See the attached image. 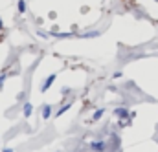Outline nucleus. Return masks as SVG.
Wrapping results in <instances>:
<instances>
[{
	"mask_svg": "<svg viewBox=\"0 0 158 152\" xmlns=\"http://www.w3.org/2000/svg\"><path fill=\"white\" fill-rule=\"evenodd\" d=\"M55 74H52V75L48 77V79H46V81H44V84H42V86H40V92H46V90H48V88H50V86H52V84H53V81H55Z\"/></svg>",
	"mask_w": 158,
	"mask_h": 152,
	"instance_id": "obj_1",
	"label": "nucleus"
},
{
	"mask_svg": "<svg viewBox=\"0 0 158 152\" xmlns=\"http://www.w3.org/2000/svg\"><path fill=\"white\" fill-rule=\"evenodd\" d=\"M114 114L118 115L119 119H129V117H131V114H129V110H127V108H116V110H114Z\"/></svg>",
	"mask_w": 158,
	"mask_h": 152,
	"instance_id": "obj_2",
	"label": "nucleus"
},
{
	"mask_svg": "<svg viewBox=\"0 0 158 152\" xmlns=\"http://www.w3.org/2000/svg\"><path fill=\"white\" fill-rule=\"evenodd\" d=\"M90 149L96 152H103L105 150V141H94L92 145H90Z\"/></svg>",
	"mask_w": 158,
	"mask_h": 152,
	"instance_id": "obj_3",
	"label": "nucleus"
},
{
	"mask_svg": "<svg viewBox=\"0 0 158 152\" xmlns=\"http://www.w3.org/2000/svg\"><path fill=\"white\" fill-rule=\"evenodd\" d=\"M31 112H33L31 103H26V105H24V115H26V117H30V115H31Z\"/></svg>",
	"mask_w": 158,
	"mask_h": 152,
	"instance_id": "obj_4",
	"label": "nucleus"
},
{
	"mask_svg": "<svg viewBox=\"0 0 158 152\" xmlns=\"http://www.w3.org/2000/svg\"><path fill=\"white\" fill-rule=\"evenodd\" d=\"M50 114H52V106H50V105H44V112H42V117H44V119H48V117H50Z\"/></svg>",
	"mask_w": 158,
	"mask_h": 152,
	"instance_id": "obj_5",
	"label": "nucleus"
},
{
	"mask_svg": "<svg viewBox=\"0 0 158 152\" xmlns=\"http://www.w3.org/2000/svg\"><path fill=\"white\" fill-rule=\"evenodd\" d=\"M101 115H103V108H101V110H96V114H94V117H92V119H94V121H98Z\"/></svg>",
	"mask_w": 158,
	"mask_h": 152,
	"instance_id": "obj_6",
	"label": "nucleus"
},
{
	"mask_svg": "<svg viewBox=\"0 0 158 152\" xmlns=\"http://www.w3.org/2000/svg\"><path fill=\"white\" fill-rule=\"evenodd\" d=\"M19 11H20V13H24V11H26V4H24V0H20V2H19Z\"/></svg>",
	"mask_w": 158,
	"mask_h": 152,
	"instance_id": "obj_7",
	"label": "nucleus"
},
{
	"mask_svg": "<svg viewBox=\"0 0 158 152\" xmlns=\"http://www.w3.org/2000/svg\"><path fill=\"white\" fill-rule=\"evenodd\" d=\"M70 106H72V105H64V106H63V108H61V110L57 112V115H63L64 112H66V110H68V108H70Z\"/></svg>",
	"mask_w": 158,
	"mask_h": 152,
	"instance_id": "obj_8",
	"label": "nucleus"
},
{
	"mask_svg": "<svg viewBox=\"0 0 158 152\" xmlns=\"http://www.w3.org/2000/svg\"><path fill=\"white\" fill-rule=\"evenodd\" d=\"M4 79H6V75H2V77H0V88H2V84H4Z\"/></svg>",
	"mask_w": 158,
	"mask_h": 152,
	"instance_id": "obj_9",
	"label": "nucleus"
},
{
	"mask_svg": "<svg viewBox=\"0 0 158 152\" xmlns=\"http://www.w3.org/2000/svg\"><path fill=\"white\" fill-rule=\"evenodd\" d=\"M4 152H13L11 149H4Z\"/></svg>",
	"mask_w": 158,
	"mask_h": 152,
	"instance_id": "obj_10",
	"label": "nucleus"
},
{
	"mask_svg": "<svg viewBox=\"0 0 158 152\" xmlns=\"http://www.w3.org/2000/svg\"><path fill=\"white\" fill-rule=\"evenodd\" d=\"M0 28H2V18H0Z\"/></svg>",
	"mask_w": 158,
	"mask_h": 152,
	"instance_id": "obj_11",
	"label": "nucleus"
}]
</instances>
